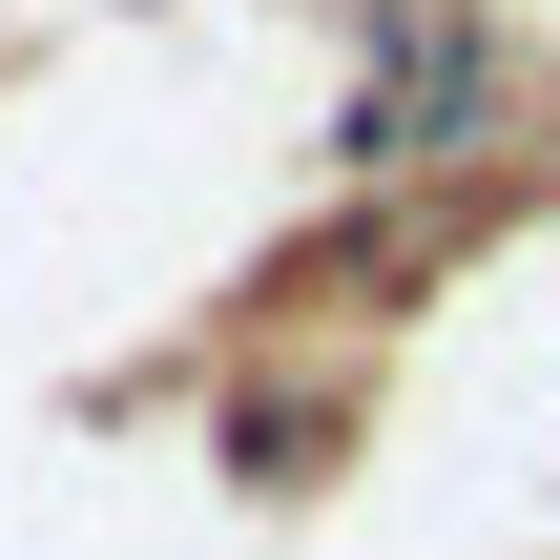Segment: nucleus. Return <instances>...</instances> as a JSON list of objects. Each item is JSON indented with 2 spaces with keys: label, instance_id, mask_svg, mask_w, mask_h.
Masks as SVG:
<instances>
[{
  "label": "nucleus",
  "instance_id": "nucleus-1",
  "mask_svg": "<svg viewBox=\"0 0 560 560\" xmlns=\"http://www.w3.org/2000/svg\"><path fill=\"white\" fill-rule=\"evenodd\" d=\"M499 83H478V42L457 21H374V83H353V166H416L436 125H478Z\"/></svg>",
  "mask_w": 560,
  "mask_h": 560
}]
</instances>
